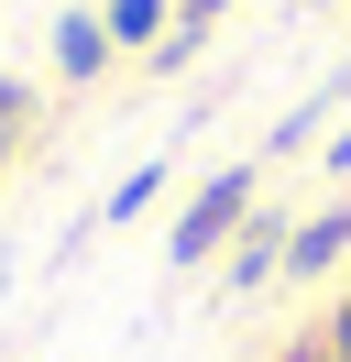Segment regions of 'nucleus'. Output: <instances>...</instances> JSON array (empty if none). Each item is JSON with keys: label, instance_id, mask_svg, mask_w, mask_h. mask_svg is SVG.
<instances>
[{"label": "nucleus", "instance_id": "obj_11", "mask_svg": "<svg viewBox=\"0 0 351 362\" xmlns=\"http://www.w3.org/2000/svg\"><path fill=\"white\" fill-rule=\"evenodd\" d=\"M340 99H351V66H340V77H329V88H318V99H307V110H340Z\"/></svg>", "mask_w": 351, "mask_h": 362}, {"label": "nucleus", "instance_id": "obj_6", "mask_svg": "<svg viewBox=\"0 0 351 362\" xmlns=\"http://www.w3.org/2000/svg\"><path fill=\"white\" fill-rule=\"evenodd\" d=\"M197 55H209V23H187V11H176V23H165V45H154L143 66H154V77H187Z\"/></svg>", "mask_w": 351, "mask_h": 362}, {"label": "nucleus", "instance_id": "obj_1", "mask_svg": "<svg viewBox=\"0 0 351 362\" xmlns=\"http://www.w3.org/2000/svg\"><path fill=\"white\" fill-rule=\"evenodd\" d=\"M263 209V165H219V176H197V198L176 209V230H165V264L176 274H197L209 252H231V230Z\"/></svg>", "mask_w": 351, "mask_h": 362}, {"label": "nucleus", "instance_id": "obj_9", "mask_svg": "<svg viewBox=\"0 0 351 362\" xmlns=\"http://www.w3.org/2000/svg\"><path fill=\"white\" fill-rule=\"evenodd\" d=\"M318 340H329V362H351V286L329 296V318H318Z\"/></svg>", "mask_w": 351, "mask_h": 362}, {"label": "nucleus", "instance_id": "obj_7", "mask_svg": "<svg viewBox=\"0 0 351 362\" xmlns=\"http://www.w3.org/2000/svg\"><path fill=\"white\" fill-rule=\"evenodd\" d=\"M154 198H165V165H132V176L110 187V209H99V220H121V230H132V220H143Z\"/></svg>", "mask_w": 351, "mask_h": 362}, {"label": "nucleus", "instance_id": "obj_13", "mask_svg": "<svg viewBox=\"0 0 351 362\" xmlns=\"http://www.w3.org/2000/svg\"><path fill=\"white\" fill-rule=\"evenodd\" d=\"M307 11H340V0H307Z\"/></svg>", "mask_w": 351, "mask_h": 362}, {"label": "nucleus", "instance_id": "obj_4", "mask_svg": "<svg viewBox=\"0 0 351 362\" xmlns=\"http://www.w3.org/2000/svg\"><path fill=\"white\" fill-rule=\"evenodd\" d=\"M165 23H176V0H110V11H99L110 55H132V66H143V55L165 45Z\"/></svg>", "mask_w": 351, "mask_h": 362}, {"label": "nucleus", "instance_id": "obj_2", "mask_svg": "<svg viewBox=\"0 0 351 362\" xmlns=\"http://www.w3.org/2000/svg\"><path fill=\"white\" fill-rule=\"evenodd\" d=\"M285 242H297V220H285V209H253V220L231 230V252H219V296H263V286H285Z\"/></svg>", "mask_w": 351, "mask_h": 362}, {"label": "nucleus", "instance_id": "obj_12", "mask_svg": "<svg viewBox=\"0 0 351 362\" xmlns=\"http://www.w3.org/2000/svg\"><path fill=\"white\" fill-rule=\"evenodd\" d=\"M318 176H351V132H340V143H329V165H318Z\"/></svg>", "mask_w": 351, "mask_h": 362}, {"label": "nucleus", "instance_id": "obj_8", "mask_svg": "<svg viewBox=\"0 0 351 362\" xmlns=\"http://www.w3.org/2000/svg\"><path fill=\"white\" fill-rule=\"evenodd\" d=\"M22 121H33V88H22V77H0V165H11V143H22Z\"/></svg>", "mask_w": 351, "mask_h": 362}, {"label": "nucleus", "instance_id": "obj_10", "mask_svg": "<svg viewBox=\"0 0 351 362\" xmlns=\"http://www.w3.org/2000/svg\"><path fill=\"white\" fill-rule=\"evenodd\" d=\"M275 362H329V340H318V329H307V340H285V351H275Z\"/></svg>", "mask_w": 351, "mask_h": 362}, {"label": "nucleus", "instance_id": "obj_3", "mask_svg": "<svg viewBox=\"0 0 351 362\" xmlns=\"http://www.w3.org/2000/svg\"><path fill=\"white\" fill-rule=\"evenodd\" d=\"M340 252H351V198H329V209H307V220H297V242H285V286H318V274H340Z\"/></svg>", "mask_w": 351, "mask_h": 362}, {"label": "nucleus", "instance_id": "obj_5", "mask_svg": "<svg viewBox=\"0 0 351 362\" xmlns=\"http://www.w3.org/2000/svg\"><path fill=\"white\" fill-rule=\"evenodd\" d=\"M55 77H77V88H88V77H110V33H99V11H66V23H55Z\"/></svg>", "mask_w": 351, "mask_h": 362}]
</instances>
